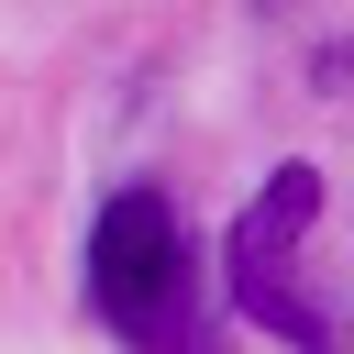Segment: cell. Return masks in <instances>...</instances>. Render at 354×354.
Instances as JSON below:
<instances>
[{
  "mask_svg": "<svg viewBox=\"0 0 354 354\" xmlns=\"http://www.w3.org/2000/svg\"><path fill=\"white\" fill-rule=\"evenodd\" d=\"M310 221H321V166H277V177L232 210V232H221V288H232V310L266 321L277 343L332 354L343 332H332V310L299 288V232H310Z\"/></svg>",
  "mask_w": 354,
  "mask_h": 354,
  "instance_id": "cell-2",
  "label": "cell"
},
{
  "mask_svg": "<svg viewBox=\"0 0 354 354\" xmlns=\"http://www.w3.org/2000/svg\"><path fill=\"white\" fill-rule=\"evenodd\" d=\"M88 299L133 354H221V332L199 321V266H188V221L166 188H111L88 221Z\"/></svg>",
  "mask_w": 354,
  "mask_h": 354,
  "instance_id": "cell-1",
  "label": "cell"
}]
</instances>
